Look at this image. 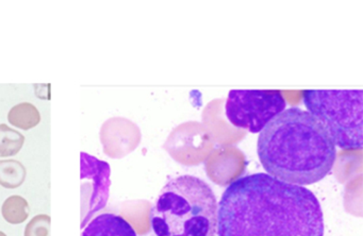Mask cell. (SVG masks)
<instances>
[{"instance_id": "7", "label": "cell", "mask_w": 363, "mask_h": 236, "mask_svg": "<svg viewBox=\"0 0 363 236\" xmlns=\"http://www.w3.org/2000/svg\"><path fill=\"white\" fill-rule=\"evenodd\" d=\"M82 236H138V234L124 217L113 213H104L84 227Z\"/></svg>"}, {"instance_id": "9", "label": "cell", "mask_w": 363, "mask_h": 236, "mask_svg": "<svg viewBox=\"0 0 363 236\" xmlns=\"http://www.w3.org/2000/svg\"><path fill=\"white\" fill-rule=\"evenodd\" d=\"M27 170L18 159H0V185L5 189H16L26 180Z\"/></svg>"}, {"instance_id": "11", "label": "cell", "mask_w": 363, "mask_h": 236, "mask_svg": "<svg viewBox=\"0 0 363 236\" xmlns=\"http://www.w3.org/2000/svg\"><path fill=\"white\" fill-rule=\"evenodd\" d=\"M25 136L6 123L0 125V157L18 154L24 146Z\"/></svg>"}, {"instance_id": "1", "label": "cell", "mask_w": 363, "mask_h": 236, "mask_svg": "<svg viewBox=\"0 0 363 236\" xmlns=\"http://www.w3.org/2000/svg\"><path fill=\"white\" fill-rule=\"evenodd\" d=\"M218 236H324L316 196L264 172L246 174L225 189L218 210Z\"/></svg>"}, {"instance_id": "6", "label": "cell", "mask_w": 363, "mask_h": 236, "mask_svg": "<svg viewBox=\"0 0 363 236\" xmlns=\"http://www.w3.org/2000/svg\"><path fill=\"white\" fill-rule=\"evenodd\" d=\"M111 168L89 153H80V179H82V227L99 210L107 206L109 200Z\"/></svg>"}, {"instance_id": "2", "label": "cell", "mask_w": 363, "mask_h": 236, "mask_svg": "<svg viewBox=\"0 0 363 236\" xmlns=\"http://www.w3.org/2000/svg\"><path fill=\"white\" fill-rule=\"evenodd\" d=\"M257 152L267 174L299 186L323 180L337 159L328 132L299 108H286L263 128Z\"/></svg>"}, {"instance_id": "5", "label": "cell", "mask_w": 363, "mask_h": 236, "mask_svg": "<svg viewBox=\"0 0 363 236\" xmlns=\"http://www.w3.org/2000/svg\"><path fill=\"white\" fill-rule=\"evenodd\" d=\"M286 106V99L278 89H231L225 114L235 128L260 133Z\"/></svg>"}, {"instance_id": "8", "label": "cell", "mask_w": 363, "mask_h": 236, "mask_svg": "<svg viewBox=\"0 0 363 236\" xmlns=\"http://www.w3.org/2000/svg\"><path fill=\"white\" fill-rule=\"evenodd\" d=\"M8 121L10 125L18 129L28 131L39 125L41 114L35 104L30 102H21L9 111Z\"/></svg>"}, {"instance_id": "12", "label": "cell", "mask_w": 363, "mask_h": 236, "mask_svg": "<svg viewBox=\"0 0 363 236\" xmlns=\"http://www.w3.org/2000/svg\"><path fill=\"white\" fill-rule=\"evenodd\" d=\"M50 215H35L25 227L24 236H50Z\"/></svg>"}, {"instance_id": "13", "label": "cell", "mask_w": 363, "mask_h": 236, "mask_svg": "<svg viewBox=\"0 0 363 236\" xmlns=\"http://www.w3.org/2000/svg\"><path fill=\"white\" fill-rule=\"evenodd\" d=\"M0 236H8L7 234L5 233V232L0 231Z\"/></svg>"}, {"instance_id": "3", "label": "cell", "mask_w": 363, "mask_h": 236, "mask_svg": "<svg viewBox=\"0 0 363 236\" xmlns=\"http://www.w3.org/2000/svg\"><path fill=\"white\" fill-rule=\"evenodd\" d=\"M216 193L199 176L184 174L167 181L150 208L155 236H216Z\"/></svg>"}, {"instance_id": "10", "label": "cell", "mask_w": 363, "mask_h": 236, "mask_svg": "<svg viewBox=\"0 0 363 236\" xmlns=\"http://www.w3.org/2000/svg\"><path fill=\"white\" fill-rule=\"evenodd\" d=\"M30 214L29 202L22 196L8 197L1 206V215L10 225H21L28 219Z\"/></svg>"}, {"instance_id": "4", "label": "cell", "mask_w": 363, "mask_h": 236, "mask_svg": "<svg viewBox=\"0 0 363 236\" xmlns=\"http://www.w3.org/2000/svg\"><path fill=\"white\" fill-rule=\"evenodd\" d=\"M303 104L343 150L363 147L362 89H306Z\"/></svg>"}]
</instances>
